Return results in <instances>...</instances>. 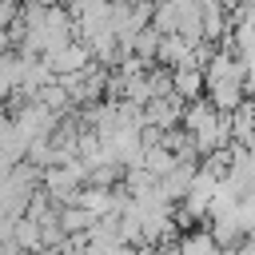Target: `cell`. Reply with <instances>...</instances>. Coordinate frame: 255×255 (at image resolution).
I'll return each mask as SVG.
<instances>
[{
	"label": "cell",
	"instance_id": "cell-2",
	"mask_svg": "<svg viewBox=\"0 0 255 255\" xmlns=\"http://www.w3.org/2000/svg\"><path fill=\"white\" fill-rule=\"evenodd\" d=\"M167 88H171V96L183 100V104L199 100V96H203V68H195V64L167 68Z\"/></svg>",
	"mask_w": 255,
	"mask_h": 255
},
{
	"label": "cell",
	"instance_id": "cell-1",
	"mask_svg": "<svg viewBox=\"0 0 255 255\" xmlns=\"http://www.w3.org/2000/svg\"><path fill=\"white\" fill-rule=\"evenodd\" d=\"M40 60L52 68V76H72V72H80V68L92 64V56H88V48H84L80 40H68V44H60L56 52H48V56H40Z\"/></svg>",
	"mask_w": 255,
	"mask_h": 255
},
{
	"label": "cell",
	"instance_id": "cell-3",
	"mask_svg": "<svg viewBox=\"0 0 255 255\" xmlns=\"http://www.w3.org/2000/svg\"><path fill=\"white\" fill-rule=\"evenodd\" d=\"M175 251H179V255H223V247L211 239L207 227H203V231H187V235H179V239H175Z\"/></svg>",
	"mask_w": 255,
	"mask_h": 255
},
{
	"label": "cell",
	"instance_id": "cell-6",
	"mask_svg": "<svg viewBox=\"0 0 255 255\" xmlns=\"http://www.w3.org/2000/svg\"><path fill=\"white\" fill-rule=\"evenodd\" d=\"M0 255H16V247L12 243H0Z\"/></svg>",
	"mask_w": 255,
	"mask_h": 255
},
{
	"label": "cell",
	"instance_id": "cell-5",
	"mask_svg": "<svg viewBox=\"0 0 255 255\" xmlns=\"http://www.w3.org/2000/svg\"><path fill=\"white\" fill-rule=\"evenodd\" d=\"M12 247H16V251H44V243H40V223L28 219V215H20V219L12 223Z\"/></svg>",
	"mask_w": 255,
	"mask_h": 255
},
{
	"label": "cell",
	"instance_id": "cell-4",
	"mask_svg": "<svg viewBox=\"0 0 255 255\" xmlns=\"http://www.w3.org/2000/svg\"><path fill=\"white\" fill-rule=\"evenodd\" d=\"M56 219H60V231H64V235H84V231L96 223V215H88V211H84V207H76V203L56 207Z\"/></svg>",
	"mask_w": 255,
	"mask_h": 255
}]
</instances>
